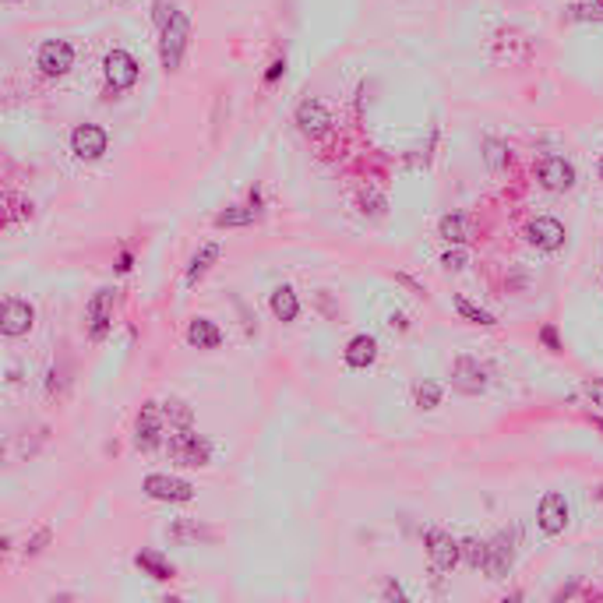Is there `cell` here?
Here are the masks:
<instances>
[{"label":"cell","mask_w":603,"mask_h":603,"mask_svg":"<svg viewBox=\"0 0 603 603\" xmlns=\"http://www.w3.org/2000/svg\"><path fill=\"white\" fill-rule=\"evenodd\" d=\"M536 181H540L547 191H554V195L572 191V188H575V166H572L565 156H540V163H536Z\"/></svg>","instance_id":"obj_7"},{"label":"cell","mask_w":603,"mask_h":603,"mask_svg":"<svg viewBox=\"0 0 603 603\" xmlns=\"http://www.w3.org/2000/svg\"><path fill=\"white\" fill-rule=\"evenodd\" d=\"M219 254H222V247H219V244H205L198 254L191 258V265H188V272H184V283H188V286H195L198 279H205V276H208V269L219 261Z\"/></svg>","instance_id":"obj_20"},{"label":"cell","mask_w":603,"mask_h":603,"mask_svg":"<svg viewBox=\"0 0 603 603\" xmlns=\"http://www.w3.org/2000/svg\"><path fill=\"white\" fill-rule=\"evenodd\" d=\"M597 502L603 504V484H600V487H597Z\"/></svg>","instance_id":"obj_39"},{"label":"cell","mask_w":603,"mask_h":603,"mask_svg":"<svg viewBox=\"0 0 603 603\" xmlns=\"http://www.w3.org/2000/svg\"><path fill=\"white\" fill-rule=\"evenodd\" d=\"M423 547H427V554H430V561H434L438 572H452V568L462 561V543H459L452 533L438 529V526H430V529L423 533Z\"/></svg>","instance_id":"obj_5"},{"label":"cell","mask_w":603,"mask_h":603,"mask_svg":"<svg viewBox=\"0 0 603 603\" xmlns=\"http://www.w3.org/2000/svg\"><path fill=\"white\" fill-rule=\"evenodd\" d=\"M170 540H212V529H205L195 519H177L170 526Z\"/></svg>","instance_id":"obj_25"},{"label":"cell","mask_w":603,"mask_h":603,"mask_svg":"<svg viewBox=\"0 0 603 603\" xmlns=\"http://www.w3.org/2000/svg\"><path fill=\"white\" fill-rule=\"evenodd\" d=\"M462 558H466L470 568H484V561H487V540L466 536V540H462Z\"/></svg>","instance_id":"obj_27"},{"label":"cell","mask_w":603,"mask_h":603,"mask_svg":"<svg viewBox=\"0 0 603 603\" xmlns=\"http://www.w3.org/2000/svg\"><path fill=\"white\" fill-rule=\"evenodd\" d=\"M188 342H191V346H198V350H215V346L222 342V332L215 328V321H208V318H195V321L188 325Z\"/></svg>","instance_id":"obj_21"},{"label":"cell","mask_w":603,"mask_h":603,"mask_svg":"<svg viewBox=\"0 0 603 603\" xmlns=\"http://www.w3.org/2000/svg\"><path fill=\"white\" fill-rule=\"evenodd\" d=\"M413 402H416L420 409H438V402H441V385H438V382H420V385L413 389Z\"/></svg>","instance_id":"obj_28"},{"label":"cell","mask_w":603,"mask_h":603,"mask_svg":"<svg viewBox=\"0 0 603 603\" xmlns=\"http://www.w3.org/2000/svg\"><path fill=\"white\" fill-rule=\"evenodd\" d=\"M134 565H138L149 579H156V583H170V579L177 575V568H173L159 551H138V554H134Z\"/></svg>","instance_id":"obj_18"},{"label":"cell","mask_w":603,"mask_h":603,"mask_svg":"<svg viewBox=\"0 0 603 603\" xmlns=\"http://www.w3.org/2000/svg\"><path fill=\"white\" fill-rule=\"evenodd\" d=\"M173 14H177L173 0H152V18H156V28H163V25H166Z\"/></svg>","instance_id":"obj_31"},{"label":"cell","mask_w":603,"mask_h":603,"mask_svg":"<svg viewBox=\"0 0 603 603\" xmlns=\"http://www.w3.org/2000/svg\"><path fill=\"white\" fill-rule=\"evenodd\" d=\"M163 427H166L163 402H145L141 413H138V423H134V448H141V452L159 448L163 445Z\"/></svg>","instance_id":"obj_4"},{"label":"cell","mask_w":603,"mask_h":603,"mask_svg":"<svg viewBox=\"0 0 603 603\" xmlns=\"http://www.w3.org/2000/svg\"><path fill=\"white\" fill-rule=\"evenodd\" d=\"M46 543H50V529H39V533L25 543V554H28V558H36V554H43V547H46Z\"/></svg>","instance_id":"obj_33"},{"label":"cell","mask_w":603,"mask_h":603,"mask_svg":"<svg viewBox=\"0 0 603 603\" xmlns=\"http://www.w3.org/2000/svg\"><path fill=\"white\" fill-rule=\"evenodd\" d=\"M515 565V533H498L491 543H487V561H484V572L487 579H504Z\"/></svg>","instance_id":"obj_12"},{"label":"cell","mask_w":603,"mask_h":603,"mask_svg":"<svg viewBox=\"0 0 603 603\" xmlns=\"http://www.w3.org/2000/svg\"><path fill=\"white\" fill-rule=\"evenodd\" d=\"M106 145H109V134L102 131L100 124H78V127L71 131V152H75L78 159H85V163L100 159L102 152H106Z\"/></svg>","instance_id":"obj_10"},{"label":"cell","mask_w":603,"mask_h":603,"mask_svg":"<svg viewBox=\"0 0 603 603\" xmlns=\"http://www.w3.org/2000/svg\"><path fill=\"white\" fill-rule=\"evenodd\" d=\"M163 413H166L170 427H191V406L184 399H166L163 402Z\"/></svg>","instance_id":"obj_26"},{"label":"cell","mask_w":603,"mask_h":603,"mask_svg":"<svg viewBox=\"0 0 603 603\" xmlns=\"http://www.w3.org/2000/svg\"><path fill=\"white\" fill-rule=\"evenodd\" d=\"M131 251H120V258H117V272H131Z\"/></svg>","instance_id":"obj_37"},{"label":"cell","mask_w":603,"mask_h":603,"mask_svg":"<svg viewBox=\"0 0 603 603\" xmlns=\"http://www.w3.org/2000/svg\"><path fill=\"white\" fill-rule=\"evenodd\" d=\"M441 265H445L448 272H459V269H466V254H462V251H448V254L441 258Z\"/></svg>","instance_id":"obj_35"},{"label":"cell","mask_w":603,"mask_h":603,"mask_svg":"<svg viewBox=\"0 0 603 603\" xmlns=\"http://www.w3.org/2000/svg\"><path fill=\"white\" fill-rule=\"evenodd\" d=\"M583 392L593 399V406H597V409H603V378H590V382L583 385Z\"/></svg>","instance_id":"obj_34"},{"label":"cell","mask_w":603,"mask_h":603,"mask_svg":"<svg viewBox=\"0 0 603 603\" xmlns=\"http://www.w3.org/2000/svg\"><path fill=\"white\" fill-rule=\"evenodd\" d=\"M455 310H459L466 321H473V325H498V321H494V314H487L484 307L470 303L466 297H455Z\"/></svg>","instance_id":"obj_29"},{"label":"cell","mask_w":603,"mask_h":603,"mask_svg":"<svg viewBox=\"0 0 603 603\" xmlns=\"http://www.w3.org/2000/svg\"><path fill=\"white\" fill-rule=\"evenodd\" d=\"M269 307H272L276 321H286V325H290V321H297V314H301V297H297L293 286H279V290H272Z\"/></svg>","instance_id":"obj_19"},{"label":"cell","mask_w":603,"mask_h":603,"mask_svg":"<svg viewBox=\"0 0 603 603\" xmlns=\"http://www.w3.org/2000/svg\"><path fill=\"white\" fill-rule=\"evenodd\" d=\"M18 219H32V201H21V198H7V215L4 222H18Z\"/></svg>","instance_id":"obj_30"},{"label":"cell","mask_w":603,"mask_h":603,"mask_svg":"<svg viewBox=\"0 0 603 603\" xmlns=\"http://www.w3.org/2000/svg\"><path fill=\"white\" fill-rule=\"evenodd\" d=\"M102 75H106L109 92H127L138 82V60L127 50H109L102 57Z\"/></svg>","instance_id":"obj_6"},{"label":"cell","mask_w":603,"mask_h":603,"mask_svg":"<svg viewBox=\"0 0 603 603\" xmlns=\"http://www.w3.org/2000/svg\"><path fill=\"white\" fill-rule=\"evenodd\" d=\"M85 321H89V335L100 342L109 335V328H113V290L109 286H102L92 293V301L85 307Z\"/></svg>","instance_id":"obj_11"},{"label":"cell","mask_w":603,"mask_h":603,"mask_svg":"<svg viewBox=\"0 0 603 603\" xmlns=\"http://www.w3.org/2000/svg\"><path fill=\"white\" fill-rule=\"evenodd\" d=\"M251 222H258V205H233V208H222L219 215H215V226L219 229H229V226H251Z\"/></svg>","instance_id":"obj_22"},{"label":"cell","mask_w":603,"mask_h":603,"mask_svg":"<svg viewBox=\"0 0 603 603\" xmlns=\"http://www.w3.org/2000/svg\"><path fill=\"white\" fill-rule=\"evenodd\" d=\"M526 244H533L536 251H558L565 244V226L558 219H533L526 226Z\"/></svg>","instance_id":"obj_16"},{"label":"cell","mask_w":603,"mask_h":603,"mask_svg":"<svg viewBox=\"0 0 603 603\" xmlns=\"http://www.w3.org/2000/svg\"><path fill=\"white\" fill-rule=\"evenodd\" d=\"M188 39H191V18L184 11H177L163 28H159V60L166 71H177L184 53H188Z\"/></svg>","instance_id":"obj_1"},{"label":"cell","mask_w":603,"mask_h":603,"mask_svg":"<svg viewBox=\"0 0 603 603\" xmlns=\"http://www.w3.org/2000/svg\"><path fill=\"white\" fill-rule=\"evenodd\" d=\"M593 4H597V7H600V11H603V0H593Z\"/></svg>","instance_id":"obj_40"},{"label":"cell","mask_w":603,"mask_h":603,"mask_svg":"<svg viewBox=\"0 0 603 603\" xmlns=\"http://www.w3.org/2000/svg\"><path fill=\"white\" fill-rule=\"evenodd\" d=\"M484 159H487L491 173H502L508 166V159H511V152H508V145L502 138H484Z\"/></svg>","instance_id":"obj_24"},{"label":"cell","mask_w":603,"mask_h":603,"mask_svg":"<svg viewBox=\"0 0 603 603\" xmlns=\"http://www.w3.org/2000/svg\"><path fill=\"white\" fill-rule=\"evenodd\" d=\"M141 491L156 502H170V504H181V502H191L195 498V484L181 480V477H170V473H152L145 477Z\"/></svg>","instance_id":"obj_8"},{"label":"cell","mask_w":603,"mask_h":603,"mask_svg":"<svg viewBox=\"0 0 603 603\" xmlns=\"http://www.w3.org/2000/svg\"><path fill=\"white\" fill-rule=\"evenodd\" d=\"M293 124L301 127V134H307V138H321L332 127V113H328V106L321 100H303L297 106V113H293Z\"/></svg>","instance_id":"obj_15"},{"label":"cell","mask_w":603,"mask_h":603,"mask_svg":"<svg viewBox=\"0 0 603 603\" xmlns=\"http://www.w3.org/2000/svg\"><path fill=\"white\" fill-rule=\"evenodd\" d=\"M438 233H441V240H448V244H466V240H470L466 215H459V212H448V215H441V222H438Z\"/></svg>","instance_id":"obj_23"},{"label":"cell","mask_w":603,"mask_h":603,"mask_svg":"<svg viewBox=\"0 0 603 603\" xmlns=\"http://www.w3.org/2000/svg\"><path fill=\"white\" fill-rule=\"evenodd\" d=\"M346 364L353 367V371H364V367H371L374 360H378V342L371 339V335H353L350 342H346Z\"/></svg>","instance_id":"obj_17"},{"label":"cell","mask_w":603,"mask_h":603,"mask_svg":"<svg viewBox=\"0 0 603 603\" xmlns=\"http://www.w3.org/2000/svg\"><path fill=\"white\" fill-rule=\"evenodd\" d=\"M32 325H36V310H32V303L18 301V297H7V301H4V307H0V332H4L7 339L25 335Z\"/></svg>","instance_id":"obj_13"},{"label":"cell","mask_w":603,"mask_h":603,"mask_svg":"<svg viewBox=\"0 0 603 603\" xmlns=\"http://www.w3.org/2000/svg\"><path fill=\"white\" fill-rule=\"evenodd\" d=\"M540 342H543L551 353H561V339H558V328H554V325H543V328H540Z\"/></svg>","instance_id":"obj_32"},{"label":"cell","mask_w":603,"mask_h":603,"mask_svg":"<svg viewBox=\"0 0 603 603\" xmlns=\"http://www.w3.org/2000/svg\"><path fill=\"white\" fill-rule=\"evenodd\" d=\"M600 181H603V159H600Z\"/></svg>","instance_id":"obj_41"},{"label":"cell","mask_w":603,"mask_h":603,"mask_svg":"<svg viewBox=\"0 0 603 603\" xmlns=\"http://www.w3.org/2000/svg\"><path fill=\"white\" fill-rule=\"evenodd\" d=\"M568 519H572V508H568V502H565V494L551 491V494H543V498H540V508H536V522H540V529H543L547 536H558V533H565Z\"/></svg>","instance_id":"obj_9"},{"label":"cell","mask_w":603,"mask_h":603,"mask_svg":"<svg viewBox=\"0 0 603 603\" xmlns=\"http://www.w3.org/2000/svg\"><path fill=\"white\" fill-rule=\"evenodd\" d=\"M283 71H286V64H283V60H276V64L269 68V75H265V78H269V82H276V78H279Z\"/></svg>","instance_id":"obj_38"},{"label":"cell","mask_w":603,"mask_h":603,"mask_svg":"<svg viewBox=\"0 0 603 603\" xmlns=\"http://www.w3.org/2000/svg\"><path fill=\"white\" fill-rule=\"evenodd\" d=\"M36 68L46 75V78H64L71 68H75V46L68 39H46L39 50H36Z\"/></svg>","instance_id":"obj_3"},{"label":"cell","mask_w":603,"mask_h":603,"mask_svg":"<svg viewBox=\"0 0 603 603\" xmlns=\"http://www.w3.org/2000/svg\"><path fill=\"white\" fill-rule=\"evenodd\" d=\"M170 459L177 462V466H191V470H198V466H208V459H212V445H208V438H201L195 434L191 427H177L173 434H170Z\"/></svg>","instance_id":"obj_2"},{"label":"cell","mask_w":603,"mask_h":603,"mask_svg":"<svg viewBox=\"0 0 603 603\" xmlns=\"http://www.w3.org/2000/svg\"><path fill=\"white\" fill-rule=\"evenodd\" d=\"M385 600H406V590H402L396 579L385 583Z\"/></svg>","instance_id":"obj_36"},{"label":"cell","mask_w":603,"mask_h":603,"mask_svg":"<svg viewBox=\"0 0 603 603\" xmlns=\"http://www.w3.org/2000/svg\"><path fill=\"white\" fill-rule=\"evenodd\" d=\"M452 385L459 392H466V396H480L487 389V367L480 360H473V357H459L452 364Z\"/></svg>","instance_id":"obj_14"}]
</instances>
